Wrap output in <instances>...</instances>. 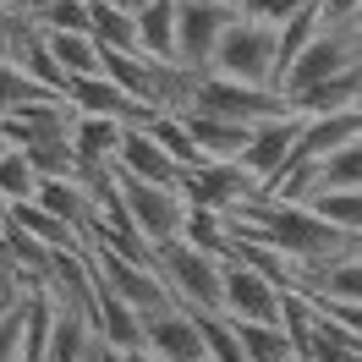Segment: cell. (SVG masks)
<instances>
[{
  "label": "cell",
  "mask_w": 362,
  "mask_h": 362,
  "mask_svg": "<svg viewBox=\"0 0 362 362\" xmlns=\"http://www.w3.org/2000/svg\"><path fill=\"white\" fill-rule=\"evenodd\" d=\"M209 71L226 77V83H242V88H274L280 93V71H286V61H280V28L236 17L226 28V39L214 45Z\"/></svg>",
  "instance_id": "6da1fadb"
},
{
  "label": "cell",
  "mask_w": 362,
  "mask_h": 362,
  "mask_svg": "<svg viewBox=\"0 0 362 362\" xmlns=\"http://www.w3.org/2000/svg\"><path fill=\"white\" fill-rule=\"evenodd\" d=\"M159 280L170 286L176 308H192V313H226V258L214 252H198L187 242H170V247L154 252Z\"/></svg>",
  "instance_id": "7a4b0ae2"
},
{
  "label": "cell",
  "mask_w": 362,
  "mask_h": 362,
  "mask_svg": "<svg viewBox=\"0 0 362 362\" xmlns=\"http://www.w3.org/2000/svg\"><path fill=\"white\" fill-rule=\"evenodd\" d=\"M357 66H362V33L351 23H329L302 55L286 61V71H280V99L291 105L296 93H308V88L329 83L340 71H357Z\"/></svg>",
  "instance_id": "3957f363"
},
{
  "label": "cell",
  "mask_w": 362,
  "mask_h": 362,
  "mask_svg": "<svg viewBox=\"0 0 362 362\" xmlns=\"http://www.w3.org/2000/svg\"><path fill=\"white\" fill-rule=\"evenodd\" d=\"M115 198H121V209H127L132 230L154 252L170 247V242H181L187 214H192V204L181 198V187H148V181H132V176H121V170H115Z\"/></svg>",
  "instance_id": "277c9868"
},
{
  "label": "cell",
  "mask_w": 362,
  "mask_h": 362,
  "mask_svg": "<svg viewBox=\"0 0 362 362\" xmlns=\"http://www.w3.org/2000/svg\"><path fill=\"white\" fill-rule=\"evenodd\" d=\"M187 110L226 115V121H236V127H258V121L286 115L291 105H286L274 88H242V83H226V77H214V71H198V83H192V105H187Z\"/></svg>",
  "instance_id": "5b68a950"
},
{
  "label": "cell",
  "mask_w": 362,
  "mask_h": 362,
  "mask_svg": "<svg viewBox=\"0 0 362 362\" xmlns=\"http://www.w3.org/2000/svg\"><path fill=\"white\" fill-rule=\"evenodd\" d=\"M236 0H181L176 17V66L181 71H209L214 45L226 39V28L236 23Z\"/></svg>",
  "instance_id": "8992f818"
},
{
  "label": "cell",
  "mask_w": 362,
  "mask_h": 362,
  "mask_svg": "<svg viewBox=\"0 0 362 362\" xmlns=\"http://www.w3.org/2000/svg\"><path fill=\"white\" fill-rule=\"evenodd\" d=\"M181 198L192 209H209V214H236L258 198V181L242 170V165H204V170H181Z\"/></svg>",
  "instance_id": "52a82bcc"
},
{
  "label": "cell",
  "mask_w": 362,
  "mask_h": 362,
  "mask_svg": "<svg viewBox=\"0 0 362 362\" xmlns=\"http://www.w3.org/2000/svg\"><path fill=\"white\" fill-rule=\"evenodd\" d=\"M286 291L269 274H258L247 258H226V318L230 324H280Z\"/></svg>",
  "instance_id": "ba28073f"
},
{
  "label": "cell",
  "mask_w": 362,
  "mask_h": 362,
  "mask_svg": "<svg viewBox=\"0 0 362 362\" xmlns=\"http://www.w3.org/2000/svg\"><path fill=\"white\" fill-rule=\"evenodd\" d=\"M302 127H308V115H296V110L274 115V121H258V127H252V137H247V154H242V170H247L258 187H269V181L296 159Z\"/></svg>",
  "instance_id": "9c48e42d"
},
{
  "label": "cell",
  "mask_w": 362,
  "mask_h": 362,
  "mask_svg": "<svg viewBox=\"0 0 362 362\" xmlns=\"http://www.w3.org/2000/svg\"><path fill=\"white\" fill-rule=\"evenodd\" d=\"M143 351L159 362H209V346H204V318L192 308H165V313L143 318Z\"/></svg>",
  "instance_id": "30bf717a"
},
{
  "label": "cell",
  "mask_w": 362,
  "mask_h": 362,
  "mask_svg": "<svg viewBox=\"0 0 362 362\" xmlns=\"http://www.w3.org/2000/svg\"><path fill=\"white\" fill-rule=\"evenodd\" d=\"M66 105L77 115H110V121H121V127H143L148 115H159V110H143L132 93L121 88V83H110L105 71H99V77H77V83L66 88Z\"/></svg>",
  "instance_id": "8fae6325"
},
{
  "label": "cell",
  "mask_w": 362,
  "mask_h": 362,
  "mask_svg": "<svg viewBox=\"0 0 362 362\" xmlns=\"http://www.w3.org/2000/svg\"><path fill=\"white\" fill-rule=\"evenodd\" d=\"M115 170L132 176V181H148V187H176V181H181V165L165 154L143 127H127L121 148H115Z\"/></svg>",
  "instance_id": "7c38bea8"
},
{
  "label": "cell",
  "mask_w": 362,
  "mask_h": 362,
  "mask_svg": "<svg viewBox=\"0 0 362 362\" xmlns=\"http://www.w3.org/2000/svg\"><path fill=\"white\" fill-rule=\"evenodd\" d=\"M132 17H137V55H143V61H159V66H176L181 0H143V6H132Z\"/></svg>",
  "instance_id": "4fadbf2b"
},
{
  "label": "cell",
  "mask_w": 362,
  "mask_h": 362,
  "mask_svg": "<svg viewBox=\"0 0 362 362\" xmlns=\"http://www.w3.org/2000/svg\"><path fill=\"white\" fill-rule=\"evenodd\" d=\"M362 137V110H335V115H308V127H302V143H296V159H324L346 148V143H357ZM291 159V165H296Z\"/></svg>",
  "instance_id": "5bb4252c"
},
{
  "label": "cell",
  "mask_w": 362,
  "mask_h": 362,
  "mask_svg": "<svg viewBox=\"0 0 362 362\" xmlns=\"http://www.w3.org/2000/svg\"><path fill=\"white\" fill-rule=\"evenodd\" d=\"M308 291L324 302V308H362V247L324 264V269L308 274Z\"/></svg>",
  "instance_id": "9a60e30c"
},
{
  "label": "cell",
  "mask_w": 362,
  "mask_h": 362,
  "mask_svg": "<svg viewBox=\"0 0 362 362\" xmlns=\"http://www.w3.org/2000/svg\"><path fill=\"white\" fill-rule=\"evenodd\" d=\"M55 318H61V302L49 286L23 296V362H45L49 340H55Z\"/></svg>",
  "instance_id": "2e32d148"
},
{
  "label": "cell",
  "mask_w": 362,
  "mask_h": 362,
  "mask_svg": "<svg viewBox=\"0 0 362 362\" xmlns=\"http://www.w3.org/2000/svg\"><path fill=\"white\" fill-rule=\"evenodd\" d=\"M61 302V296H55ZM99 346V329L93 318L77 308V302H61V318H55V340H49V357L45 362H88V351Z\"/></svg>",
  "instance_id": "e0dca14e"
},
{
  "label": "cell",
  "mask_w": 362,
  "mask_h": 362,
  "mask_svg": "<svg viewBox=\"0 0 362 362\" xmlns=\"http://www.w3.org/2000/svg\"><path fill=\"white\" fill-rule=\"evenodd\" d=\"M88 6H93V45L99 49H121V55H137L132 6H121V0H88Z\"/></svg>",
  "instance_id": "ac0fdd59"
},
{
  "label": "cell",
  "mask_w": 362,
  "mask_h": 362,
  "mask_svg": "<svg viewBox=\"0 0 362 362\" xmlns=\"http://www.w3.org/2000/svg\"><path fill=\"white\" fill-rule=\"evenodd\" d=\"M143 132L154 137L159 148H165V154L176 159L181 170H204L209 159L198 154V143H192V132H187V121H181L176 110H159V115H148V121H143Z\"/></svg>",
  "instance_id": "d6986e66"
},
{
  "label": "cell",
  "mask_w": 362,
  "mask_h": 362,
  "mask_svg": "<svg viewBox=\"0 0 362 362\" xmlns=\"http://www.w3.org/2000/svg\"><path fill=\"white\" fill-rule=\"evenodd\" d=\"M45 45H49V55L61 61V71H66L71 83L105 71V55H99V45H93V33H45Z\"/></svg>",
  "instance_id": "ffe728a7"
},
{
  "label": "cell",
  "mask_w": 362,
  "mask_h": 362,
  "mask_svg": "<svg viewBox=\"0 0 362 362\" xmlns=\"http://www.w3.org/2000/svg\"><path fill=\"white\" fill-rule=\"evenodd\" d=\"M236 335H242V357L247 362H302L296 340L280 324H236Z\"/></svg>",
  "instance_id": "44dd1931"
},
{
  "label": "cell",
  "mask_w": 362,
  "mask_h": 362,
  "mask_svg": "<svg viewBox=\"0 0 362 362\" xmlns=\"http://www.w3.org/2000/svg\"><path fill=\"white\" fill-rule=\"evenodd\" d=\"M6 220H11L17 230H28L33 242H45V247H83V242H77L45 204H33V198H28V204H11V209H6Z\"/></svg>",
  "instance_id": "7402d4cb"
},
{
  "label": "cell",
  "mask_w": 362,
  "mask_h": 362,
  "mask_svg": "<svg viewBox=\"0 0 362 362\" xmlns=\"http://www.w3.org/2000/svg\"><path fill=\"white\" fill-rule=\"evenodd\" d=\"M313 165H318V192H362V137L313 159Z\"/></svg>",
  "instance_id": "603a6c76"
},
{
  "label": "cell",
  "mask_w": 362,
  "mask_h": 362,
  "mask_svg": "<svg viewBox=\"0 0 362 362\" xmlns=\"http://www.w3.org/2000/svg\"><path fill=\"white\" fill-rule=\"evenodd\" d=\"M329 28V17H324V6L318 0H302L291 17H286V28H280V61H291V55H302V49L313 45L318 33Z\"/></svg>",
  "instance_id": "cb8c5ba5"
},
{
  "label": "cell",
  "mask_w": 362,
  "mask_h": 362,
  "mask_svg": "<svg viewBox=\"0 0 362 362\" xmlns=\"http://www.w3.org/2000/svg\"><path fill=\"white\" fill-rule=\"evenodd\" d=\"M39 99H61V93H45L17 61H0V121L17 115V110H28V105H39Z\"/></svg>",
  "instance_id": "d4e9b609"
},
{
  "label": "cell",
  "mask_w": 362,
  "mask_h": 362,
  "mask_svg": "<svg viewBox=\"0 0 362 362\" xmlns=\"http://www.w3.org/2000/svg\"><path fill=\"white\" fill-rule=\"evenodd\" d=\"M33 28L39 33H93V6L88 0H45Z\"/></svg>",
  "instance_id": "484cf974"
},
{
  "label": "cell",
  "mask_w": 362,
  "mask_h": 362,
  "mask_svg": "<svg viewBox=\"0 0 362 362\" xmlns=\"http://www.w3.org/2000/svg\"><path fill=\"white\" fill-rule=\"evenodd\" d=\"M313 214H318V220H329L335 230H346V236L362 247V192H318Z\"/></svg>",
  "instance_id": "4316f807"
},
{
  "label": "cell",
  "mask_w": 362,
  "mask_h": 362,
  "mask_svg": "<svg viewBox=\"0 0 362 362\" xmlns=\"http://www.w3.org/2000/svg\"><path fill=\"white\" fill-rule=\"evenodd\" d=\"M28 198H39V170L23 148H11L0 159V204H28Z\"/></svg>",
  "instance_id": "83f0119b"
},
{
  "label": "cell",
  "mask_w": 362,
  "mask_h": 362,
  "mask_svg": "<svg viewBox=\"0 0 362 362\" xmlns=\"http://www.w3.org/2000/svg\"><path fill=\"white\" fill-rule=\"evenodd\" d=\"M204 318V346H209V362H247L242 357V335L226 313H198Z\"/></svg>",
  "instance_id": "f1b7e54d"
},
{
  "label": "cell",
  "mask_w": 362,
  "mask_h": 362,
  "mask_svg": "<svg viewBox=\"0 0 362 362\" xmlns=\"http://www.w3.org/2000/svg\"><path fill=\"white\" fill-rule=\"evenodd\" d=\"M28 33H33V23H28L11 0H0V61H17V49L28 45Z\"/></svg>",
  "instance_id": "f546056e"
},
{
  "label": "cell",
  "mask_w": 362,
  "mask_h": 362,
  "mask_svg": "<svg viewBox=\"0 0 362 362\" xmlns=\"http://www.w3.org/2000/svg\"><path fill=\"white\" fill-rule=\"evenodd\" d=\"M0 362H23V302L0 308Z\"/></svg>",
  "instance_id": "4dcf8cb0"
},
{
  "label": "cell",
  "mask_w": 362,
  "mask_h": 362,
  "mask_svg": "<svg viewBox=\"0 0 362 362\" xmlns=\"http://www.w3.org/2000/svg\"><path fill=\"white\" fill-rule=\"evenodd\" d=\"M318 6H324L329 23H357V11H362V0H318Z\"/></svg>",
  "instance_id": "1f68e13d"
},
{
  "label": "cell",
  "mask_w": 362,
  "mask_h": 362,
  "mask_svg": "<svg viewBox=\"0 0 362 362\" xmlns=\"http://www.w3.org/2000/svg\"><path fill=\"white\" fill-rule=\"evenodd\" d=\"M23 296H28V286H23V280H11V274L0 269V308H11V302H23Z\"/></svg>",
  "instance_id": "d6a6232c"
},
{
  "label": "cell",
  "mask_w": 362,
  "mask_h": 362,
  "mask_svg": "<svg viewBox=\"0 0 362 362\" xmlns=\"http://www.w3.org/2000/svg\"><path fill=\"white\" fill-rule=\"evenodd\" d=\"M88 362H127V351H115V346H105V340H99V346L88 351Z\"/></svg>",
  "instance_id": "836d02e7"
},
{
  "label": "cell",
  "mask_w": 362,
  "mask_h": 362,
  "mask_svg": "<svg viewBox=\"0 0 362 362\" xmlns=\"http://www.w3.org/2000/svg\"><path fill=\"white\" fill-rule=\"evenodd\" d=\"M127 362H159V357H148V351H127Z\"/></svg>",
  "instance_id": "e575fe53"
},
{
  "label": "cell",
  "mask_w": 362,
  "mask_h": 362,
  "mask_svg": "<svg viewBox=\"0 0 362 362\" xmlns=\"http://www.w3.org/2000/svg\"><path fill=\"white\" fill-rule=\"evenodd\" d=\"M357 110H362V83H357Z\"/></svg>",
  "instance_id": "d590c367"
},
{
  "label": "cell",
  "mask_w": 362,
  "mask_h": 362,
  "mask_svg": "<svg viewBox=\"0 0 362 362\" xmlns=\"http://www.w3.org/2000/svg\"><path fill=\"white\" fill-rule=\"evenodd\" d=\"M351 28H357V33H362V11H357V23H351Z\"/></svg>",
  "instance_id": "8d00e7d4"
},
{
  "label": "cell",
  "mask_w": 362,
  "mask_h": 362,
  "mask_svg": "<svg viewBox=\"0 0 362 362\" xmlns=\"http://www.w3.org/2000/svg\"><path fill=\"white\" fill-rule=\"evenodd\" d=\"M296 6H302V0H296Z\"/></svg>",
  "instance_id": "74e56055"
}]
</instances>
